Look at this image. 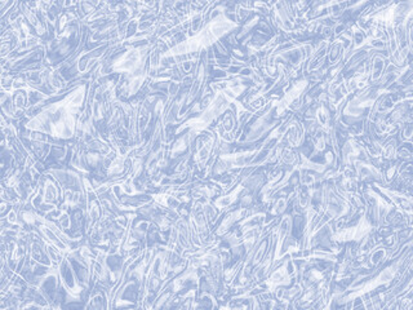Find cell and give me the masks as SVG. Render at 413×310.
I'll list each match as a JSON object with an SVG mask.
<instances>
[{
	"instance_id": "cell-1",
	"label": "cell",
	"mask_w": 413,
	"mask_h": 310,
	"mask_svg": "<svg viewBox=\"0 0 413 310\" xmlns=\"http://www.w3.org/2000/svg\"><path fill=\"white\" fill-rule=\"evenodd\" d=\"M89 77L70 83L68 89L28 110L17 128L48 136L55 144H74L80 118L88 102Z\"/></svg>"
},
{
	"instance_id": "cell-2",
	"label": "cell",
	"mask_w": 413,
	"mask_h": 310,
	"mask_svg": "<svg viewBox=\"0 0 413 310\" xmlns=\"http://www.w3.org/2000/svg\"><path fill=\"white\" fill-rule=\"evenodd\" d=\"M235 6L237 3L231 1L213 3L202 29L160 53V70L180 64L185 60L198 61L203 52H208L217 43L237 33L241 25L228 16V13L234 12Z\"/></svg>"
},
{
	"instance_id": "cell-3",
	"label": "cell",
	"mask_w": 413,
	"mask_h": 310,
	"mask_svg": "<svg viewBox=\"0 0 413 310\" xmlns=\"http://www.w3.org/2000/svg\"><path fill=\"white\" fill-rule=\"evenodd\" d=\"M411 264H412V239L404 243L393 260L386 262L383 268L371 274L368 278H365V281L351 287L344 296H341L340 300L337 301L336 308L347 307L356 299L368 293L377 292L380 289H389L401 277V274L405 271V268L410 266Z\"/></svg>"
},
{
	"instance_id": "cell-4",
	"label": "cell",
	"mask_w": 413,
	"mask_h": 310,
	"mask_svg": "<svg viewBox=\"0 0 413 310\" xmlns=\"http://www.w3.org/2000/svg\"><path fill=\"white\" fill-rule=\"evenodd\" d=\"M386 93H396L394 91L385 89L380 86L368 84L367 87L356 92L347 98L341 110V122L347 127L356 137L360 138L367 134L368 116L377 100ZM399 95V93H398Z\"/></svg>"
},
{
	"instance_id": "cell-5",
	"label": "cell",
	"mask_w": 413,
	"mask_h": 310,
	"mask_svg": "<svg viewBox=\"0 0 413 310\" xmlns=\"http://www.w3.org/2000/svg\"><path fill=\"white\" fill-rule=\"evenodd\" d=\"M86 25L82 21H75L52 40L47 42L44 64L48 68H57L68 58L79 52L86 40Z\"/></svg>"
},
{
	"instance_id": "cell-6",
	"label": "cell",
	"mask_w": 413,
	"mask_h": 310,
	"mask_svg": "<svg viewBox=\"0 0 413 310\" xmlns=\"http://www.w3.org/2000/svg\"><path fill=\"white\" fill-rule=\"evenodd\" d=\"M279 97H270L264 107L256 111L252 116L250 122L244 126L241 136L235 140V146L246 147V146H256L257 143H261L270 132L280 125L282 119H279L275 114V107L278 102Z\"/></svg>"
},
{
	"instance_id": "cell-7",
	"label": "cell",
	"mask_w": 413,
	"mask_h": 310,
	"mask_svg": "<svg viewBox=\"0 0 413 310\" xmlns=\"http://www.w3.org/2000/svg\"><path fill=\"white\" fill-rule=\"evenodd\" d=\"M261 153L262 152L259 146H253L248 150L231 152L226 154L217 155V158L214 159L211 170H210L207 180H214V179L221 177L223 174H234V172H239L244 168H248L250 163H253Z\"/></svg>"
},
{
	"instance_id": "cell-8",
	"label": "cell",
	"mask_w": 413,
	"mask_h": 310,
	"mask_svg": "<svg viewBox=\"0 0 413 310\" xmlns=\"http://www.w3.org/2000/svg\"><path fill=\"white\" fill-rule=\"evenodd\" d=\"M376 232L374 225L371 223L368 215L365 211L356 217V221H350L345 225H338L333 232V241L338 246H345L346 243H351L354 247L365 239L367 235Z\"/></svg>"
},
{
	"instance_id": "cell-9",
	"label": "cell",
	"mask_w": 413,
	"mask_h": 310,
	"mask_svg": "<svg viewBox=\"0 0 413 310\" xmlns=\"http://www.w3.org/2000/svg\"><path fill=\"white\" fill-rule=\"evenodd\" d=\"M313 83L314 82H311L308 75L297 78L291 83V86L283 92V96L279 97L277 102L275 114L279 119L288 114H296L302 97L305 96V93L308 92L309 88L311 87Z\"/></svg>"
},
{
	"instance_id": "cell-10",
	"label": "cell",
	"mask_w": 413,
	"mask_h": 310,
	"mask_svg": "<svg viewBox=\"0 0 413 310\" xmlns=\"http://www.w3.org/2000/svg\"><path fill=\"white\" fill-rule=\"evenodd\" d=\"M295 278H296V265L289 255V257L286 256L279 262V265L277 264L271 269L269 275L259 283V286L266 293L274 296L275 291L282 287H289L295 281Z\"/></svg>"
},
{
	"instance_id": "cell-11",
	"label": "cell",
	"mask_w": 413,
	"mask_h": 310,
	"mask_svg": "<svg viewBox=\"0 0 413 310\" xmlns=\"http://www.w3.org/2000/svg\"><path fill=\"white\" fill-rule=\"evenodd\" d=\"M84 189H86V207H84V238L95 229L100 219L102 217V208L98 199V194L89 179L84 176Z\"/></svg>"
},
{
	"instance_id": "cell-12",
	"label": "cell",
	"mask_w": 413,
	"mask_h": 310,
	"mask_svg": "<svg viewBox=\"0 0 413 310\" xmlns=\"http://www.w3.org/2000/svg\"><path fill=\"white\" fill-rule=\"evenodd\" d=\"M353 171H354L356 181L360 185L378 183V184L387 186V181L385 179L384 170L377 167L372 162V159L356 161L354 165H353Z\"/></svg>"
},
{
	"instance_id": "cell-13",
	"label": "cell",
	"mask_w": 413,
	"mask_h": 310,
	"mask_svg": "<svg viewBox=\"0 0 413 310\" xmlns=\"http://www.w3.org/2000/svg\"><path fill=\"white\" fill-rule=\"evenodd\" d=\"M371 185L375 188L378 193L383 194L384 198H386L390 203L393 204L396 210L412 216V195H408V194L403 193V192L396 190L394 188L385 186V185L378 184V183H372Z\"/></svg>"
},
{
	"instance_id": "cell-14",
	"label": "cell",
	"mask_w": 413,
	"mask_h": 310,
	"mask_svg": "<svg viewBox=\"0 0 413 310\" xmlns=\"http://www.w3.org/2000/svg\"><path fill=\"white\" fill-rule=\"evenodd\" d=\"M250 208L237 206L235 208H232L230 211L223 213L221 219L219 220V224L214 225V228L212 230V234L216 238H221L225 234L230 232L231 229H234L237 226V224L239 223L241 219H244L250 213Z\"/></svg>"
},
{
	"instance_id": "cell-15",
	"label": "cell",
	"mask_w": 413,
	"mask_h": 310,
	"mask_svg": "<svg viewBox=\"0 0 413 310\" xmlns=\"http://www.w3.org/2000/svg\"><path fill=\"white\" fill-rule=\"evenodd\" d=\"M283 140H284L286 145L291 147V149H295V150L301 149L305 144V141H306V134H305V129L302 126V122L295 114H292L291 119L288 120V125L286 128Z\"/></svg>"
},
{
	"instance_id": "cell-16",
	"label": "cell",
	"mask_w": 413,
	"mask_h": 310,
	"mask_svg": "<svg viewBox=\"0 0 413 310\" xmlns=\"http://www.w3.org/2000/svg\"><path fill=\"white\" fill-rule=\"evenodd\" d=\"M250 172H248V174H250ZM243 190H244V185H243L241 180V181L235 185L232 189H230L229 192L220 194L219 197H216V198L212 201V204H213V207L217 210V212L220 215V217H221L223 213L228 212V211H230V210L237 207V204L239 202V198H241Z\"/></svg>"
},
{
	"instance_id": "cell-17",
	"label": "cell",
	"mask_w": 413,
	"mask_h": 310,
	"mask_svg": "<svg viewBox=\"0 0 413 310\" xmlns=\"http://www.w3.org/2000/svg\"><path fill=\"white\" fill-rule=\"evenodd\" d=\"M275 265L277 264L274 262V242H273V244L270 246L268 251L265 253L264 259L261 260V262L257 265V268L252 273L250 281H248V289L259 286V283L269 275L270 271Z\"/></svg>"
},
{
	"instance_id": "cell-18",
	"label": "cell",
	"mask_w": 413,
	"mask_h": 310,
	"mask_svg": "<svg viewBox=\"0 0 413 310\" xmlns=\"http://www.w3.org/2000/svg\"><path fill=\"white\" fill-rule=\"evenodd\" d=\"M83 309H110L109 291L95 284L89 291V295H88V299H86Z\"/></svg>"
},
{
	"instance_id": "cell-19",
	"label": "cell",
	"mask_w": 413,
	"mask_h": 310,
	"mask_svg": "<svg viewBox=\"0 0 413 310\" xmlns=\"http://www.w3.org/2000/svg\"><path fill=\"white\" fill-rule=\"evenodd\" d=\"M389 65V57L384 52H375L369 58V84H376L384 75Z\"/></svg>"
},
{
	"instance_id": "cell-20",
	"label": "cell",
	"mask_w": 413,
	"mask_h": 310,
	"mask_svg": "<svg viewBox=\"0 0 413 310\" xmlns=\"http://www.w3.org/2000/svg\"><path fill=\"white\" fill-rule=\"evenodd\" d=\"M309 141H311L313 144V150L310 152V154L308 155L310 161H314L319 155L324 154L326 150H327V136L324 132H319L314 138H309Z\"/></svg>"
},
{
	"instance_id": "cell-21",
	"label": "cell",
	"mask_w": 413,
	"mask_h": 310,
	"mask_svg": "<svg viewBox=\"0 0 413 310\" xmlns=\"http://www.w3.org/2000/svg\"><path fill=\"white\" fill-rule=\"evenodd\" d=\"M100 1H77V12L82 21L89 17L97 10Z\"/></svg>"
},
{
	"instance_id": "cell-22",
	"label": "cell",
	"mask_w": 413,
	"mask_h": 310,
	"mask_svg": "<svg viewBox=\"0 0 413 310\" xmlns=\"http://www.w3.org/2000/svg\"><path fill=\"white\" fill-rule=\"evenodd\" d=\"M412 137V123H407V125H404V126L401 127L398 129V141H399V145H402V144H413Z\"/></svg>"
},
{
	"instance_id": "cell-23",
	"label": "cell",
	"mask_w": 413,
	"mask_h": 310,
	"mask_svg": "<svg viewBox=\"0 0 413 310\" xmlns=\"http://www.w3.org/2000/svg\"><path fill=\"white\" fill-rule=\"evenodd\" d=\"M412 144H402L396 150V159L404 163H412Z\"/></svg>"
}]
</instances>
